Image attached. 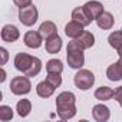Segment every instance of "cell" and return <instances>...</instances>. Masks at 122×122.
Here are the masks:
<instances>
[{"label":"cell","mask_w":122,"mask_h":122,"mask_svg":"<svg viewBox=\"0 0 122 122\" xmlns=\"http://www.w3.org/2000/svg\"><path fill=\"white\" fill-rule=\"evenodd\" d=\"M42 35L39 32H35V30H29L25 33V37H23V42L27 47L30 49H39L42 46Z\"/></svg>","instance_id":"cell-8"},{"label":"cell","mask_w":122,"mask_h":122,"mask_svg":"<svg viewBox=\"0 0 122 122\" xmlns=\"http://www.w3.org/2000/svg\"><path fill=\"white\" fill-rule=\"evenodd\" d=\"M113 98H115V101H116V102L121 105V108H122V86H119V88H116V89H115Z\"/></svg>","instance_id":"cell-25"},{"label":"cell","mask_w":122,"mask_h":122,"mask_svg":"<svg viewBox=\"0 0 122 122\" xmlns=\"http://www.w3.org/2000/svg\"><path fill=\"white\" fill-rule=\"evenodd\" d=\"M76 96L72 92H62L56 98V112L60 119H71L76 115Z\"/></svg>","instance_id":"cell-2"},{"label":"cell","mask_w":122,"mask_h":122,"mask_svg":"<svg viewBox=\"0 0 122 122\" xmlns=\"http://www.w3.org/2000/svg\"><path fill=\"white\" fill-rule=\"evenodd\" d=\"M72 20L81 23L82 26H89V25L92 23V19L89 17V15H88L86 10L83 9V6L73 9V12H72Z\"/></svg>","instance_id":"cell-13"},{"label":"cell","mask_w":122,"mask_h":122,"mask_svg":"<svg viewBox=\"0 0 122 122\" xmlns=\"http://www.w3.org/2000/svg\"><path fill=\"white\" fill-rule=\"evenodd\" d=\"M108 42H109V45H111L113 49H119V47L122 46V30L112 32V33L108 36Z\"/></svg>","instance_id":"cell-22"},{"label":"cell","mask_w":122,"mask_h":122,"mask_svg":"<svg viewBox=\"0 0 122 122\" xmlns=\"http://www.w3.org/2000/svg\"><path fill=\"white\" fill-rule=\"evenodd\" d=\"M121 30H122V29H121Z\"/></svg>","instance_id":"cell-31"},{"label":"cell","mask_w":122,"mask_h":122,"mask_svg":"<svg viewBox=\"0 0 122 122\" xmlns=\"http://www.w3.org/2000/svg\"><path fill=\"white\" fill-rule=\"evenodd\" d=\"M0 52H2V55H3V65H5L7 62V50L5 47H0Z\"/></svg>","instance_id":"cell-27"},{"label":"cell","mask_w":122,"mask_h":122,"mask_svg":"<svg viewBox=\"0 0 122 122\" xmlns=\"http://www.w3.org/2000/svg\"><path fill=\"white\" fill-rule=\"evenodd\" d=\"M73 82H75V86L81 91H88L93 86L95 83V75L88 71V69H79L78 73L75 75L73 78Z\"/></svg>","instance_id":"cell-3"},{"label":"cell","mask_w":122,"mask_h":122,"mask_svg":"<svg viewBox=\"0 0 122 122\" xmlns=\"http://www.w3.org/2000/svg\"><path fill=\"white\" fill-rule=\"evenodd\" d=\"M68 65L72 69H81L85 65V55L82 49H76V47H68Z\"/></svg>","instance_id":"cell-7"},{"label":"cell","mask_w":122,"mask_h":122,"mask_svg":"<svg viewBox=\"0 0 122 122\" xmlns=\"http://www.w3.org/2000/svg\"><path fill=\"white\" fill-rule=\"evenodd\" d=\"M106 76H108V79L112 81V82H118V81L122 79V68H121L119 62L112 63V65L106 69Z\"/></svg>","instance_id":"cell-18"},{"label":"cell","mask_w":122,"mask_h":122,"mask_svg":"<svg viewBox=\"0 0 122 122\" xmlns=\"http://www.w3.org/2000/svg\"><path fill=\"white\" fill-rule=\"evenodd\" d=\"M46 81L50 82L55 88H59L62 85V76H60V73H47Z\"/></svg>","instance_id":"cell-24"},{"label":"cell","mask_w":122,"mask_h":122,"mask_svg":"<svg viewBox=\"0 0 122 122\" xmlns=\"http://www.w3.org/2000/svg\"><path fill=\"white\" fill-rule=\"evenodd\" d=\"M5 79H6V72L2 71V78H0V82H5Z\"/></svg>","instance_id":"cell-28"},{"label":"cell","mask_w":122,"mask_h":122,"mask_svg":"<svg viewBox=\"0 0 122 122\" xmlns=\"http://www.w3.org/2000/svg\"><path fill=\"white\" fill-rule=\"evenodd\" d=\"M55 89H56V88H55L50 82H47V81H42V82H39L37 86H36V92H37V95H39L40 98H45V99L50 98V96L53 95Z\"/></svg>","instance_id":"cell-16"},{"label":"cell","mask_w":122,"mask_h":122,"mask_svg":"<svg viewBox=\"0 0 122 122\" xmlns=\"http://www.w3.org/2000/svg\"><path fill=\"white\" fill-rule=\"evenodd\" d=\"M92 116L96 122H106L111 118V111L108 106L99 103V105H95L92 108Z\"/></svg>","instance_id":"cell-12"},{"label":"cell","mask_w":122,"mask_h":122,"mask_svg":"<svg viewBox=\"0 0 122 122\" xmlns=\"http://www.w3.org/2000/svg\"><path fill=\"white\" fill-rule=\"evenodd\" d=\"M83 9L86 10V13L89 15V17L92 20H96V17L103 13V6L101 2H96V0H89L83 5Z\"/></svg>","instance_id":"cell-11"},{"label":"cell","mask_w":122,"mask_h":122,"mask_svg":"<svg viewBox=\"0 0 122 122\" xmlns=\"http://www.w3.org/2000/svg\"><path fill=\"white\" fill-rule=\"evenodd\" d=\"M115 91L109 86H101L95 91V99L98 101H111L113 98Z\"/></svg>","instance_id":"cell-19"},{"label":"cell","mask_w":122,"mask_h":122,"mask_svg":"<svg viewBox=\"0 0 122 122\" xmlns=\"http://www.w3.org/2000/svg\"><path fill=\"white\" fill-rule=\"evenodd\" d=\"M45 49H46V52L50 53V55L59 53L60 49H62V39H60V36L56 33V35L47 37L46 42H45Z\"/></svg>","instance_id":"cell-10"},{"label":"cell","mask_w":122,"mask_h":122,"mask_svg":"<svg viewBox=\"0 0 122 122\" xmlns=\"http://www.w3.org/2000/svg\"><path fill=\"white\" fill-rule=\"evenodd\" d=\"M32 91V83L29 76H15L10 82V92L13 95H27Z\"/></svg>","instance_id":"cell-4"},{"label":"cell","mask_w":122,"mask_h":122,"mask_svg":"<svg viewBox=\"0 0 122 122\" xmlns=\"http://www.w3.org/2000/svg\"><path fill=\"white\" fill-rule=\"evenodd\" d=\"M15 68L19 72H23V75L33 78V76L39 75V72L42 71V60L39 57H35L25 52H20L15 56Z\"/></svg>","instance_id":"cell-1"},{"label":"cell","mask_w":122,"mask_h":122,"mask_svg":"<svg viewBox=\"0 0 122 122\" xmlns=\"http://www.w3.org/2000/svg\"><path fill=\"white\" fill-rule=\"evenodd\" d=\"M116 52H118V56H119V57H122V46H121L119 49H116Z\"/></svg>","instance_id":"cell-29"},{"label":"cell","mask_w":122,"mask_h":122,"mask_svg":"<svg viewBox=\"0 0 122 122\" xmlns=\"http://www.w3.org/2000/svg\"><path fill=\"white\" fill-rule=\"evenodd\" d=\"M46 71H47V73H62L63 63L59 59H50L46 63Z\"/></svg>","instance_id":"cell-21"},{"label":"cell","mask_w":122,"mask_h":122,"mask_svg":"<svg viewBox=\"0 0 122 122\" xmlns=\"http://www.w3.org/2000/svg\"><path fill=\"white\" fill-rule=\"evenodd\" d=\"M83 27H85V26H82L81 23H78V22H75V20H71V22L65 26V33H66L68 37L76 39V37H79V36L85 32Z\"/></svg>","instance_id":"cell-14"},{"label":"cell","mask_w":122,"mask_h":122,"mask_svg":"<svg viewBox=\"0 0 122 122\" xmlns=\"http://www.w3.org/2000/svg\"><path fill=\"white\" fill-rule=\"evenodd\" d=\"M16 111H17L19 116L26 118V116L30 113V111H32V103H30V101H29V99H20V101L17 102V105H16Z\"/></svg>","instance_id":"cell-20"},{"label":"cell","mask_w":122,"mask_h":122,"mask_svg":"<svg viewBox=\"0 0 122 122\" xmlns=\"http://www.w3.org/2000/svg\"><path fill=\"white\" fill-rule=\"evenodd\" d=\"M12 118H13V109L10 106H7V105L0 106V121L6 122V121H10Z\"/></svg>","instance_id":"cell-23"},{"label":"cell","mask_w":122,"mask_h":122,"mask_svg":"<svg viewBox=\"0 0 122 122\" xmlns=\"http://www.w3.org/2000/svg\"><path fill=\"white\" fill-rule=\"evenodd\" d=\"M37 17H39V12H37L36 6H33V5L19 9V20L22 25H25L27 27L33 26L37 22Z\"/></svg>","instance_id":"cell-5"},{"label":"cell","mask_w":122,"mask_h":122,"mask_svg":"<svg viewBox=\"0 0 122 122\" xmlns=\"http://www.w3.org/2000/svg\"><path fill=\"white\" fill-rule=\"evenodd\" d=\"M93 45H95V36H93L91 32L85 30L79 37H76V39H73L72 42H69L68 47H76V49L86 50V49H91Z\"/></svg>","instance_id":"cell-6"},{"label":"cell","mask_w":122,"mask_h":122,"mask_svg":"<svg viewBox=\"0 0 122 122\" xmlns=\"http://www.w3.org/2000/svg\"><path fill=\"white\" fill-rule=\"evenodd\" d=\"M39 33L42 35V37L47 39V37H50V36H53V35L57 33V27H56V25H55L53 22L46 20V22H43V23L40 25V27H39Z\"/></svg>","instance_id":"cell-17"},{"label":"cell","mask_w":122,"mask_h":122,"mask_svg":"<svg viewBox=\"0 0 122 122\" xmlns=\"http://www.w3.org/2000/svg\"><path fill=\"white\" fill-rule=\"evenodd\" d=\"M13 3L20 9V7H26L32 5V0H13Z\"/></svg>","instance_id":"cell-26"},{"label":"cell","mask_w":122,"mask_h":122,"mask_svg":"<svg viewBox=\"0 0 122 122\" xmlns=\"http://www.w3.org/2000/svg\"><path fill=\"white\" fill-rule=\"evenodd\" d=\"M113 23H115V19H113L112 13H109V12H105V10H103V13H101V15L96 17V25H98L101 29H103V30L112 29Z\"/></svg>","instance_id":"cell-15"},{"label":"cell","mask_w":122,"mask_h":122,"mask_svg":"<svg viewBox=\"0 0 122 122\" xmlns=\"http://www.w3.org/2000/svg\"><path fill=\"white\" fill-rule=\"evenodd\" d=\"M20 37V32L15 25H6L2 29V40L7 43H13Z\"/></svg>","instance_id":"cell-9"},{"label":"cell","mask_w":122,"mask_h":122,"mask_svg":"<svg viewBox=\"0 0 122 122\" xmlns=\"http://www.w3.org/2000/svg\"><path fill=\"white\" fill-rule=\"evenodd\" d=\"M118 62H119V65H121V68H122V57H119V60H118Z\"/></svg>","instance_id":"cell-30"}]
</instances>
